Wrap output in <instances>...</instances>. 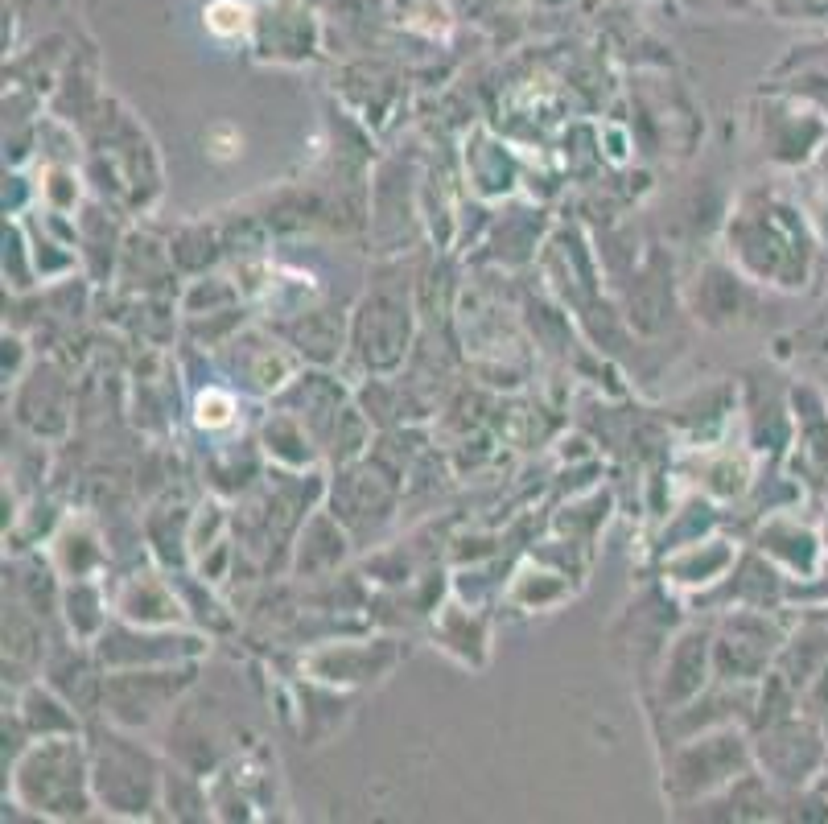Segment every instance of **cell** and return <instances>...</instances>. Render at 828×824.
<instances>
[{"label":"cell","instance_id":"1","mask_svg":"<svg viewBox=\"0 0 828 824\" xmlns=\"http://www.w3.org/2000/svg\"><path fill=\"white\" fill-rule=\"evenodd\" d=\"M244 5H235V0H219V5L211 9V25L219 33H235V29H244Z\"/></svg>","mask_w":828,"mask_h":824}]
</instances>
